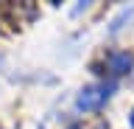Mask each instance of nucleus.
<instances>
[{
	"label": "nucleus",
	"instance_id": "20e7f679",
	"mask_svg": "<svg viewBox=\"0 0 134 129\" xmlns=\"http://www.w3.org/2000/svg\"><path fill=\"white\" fill-rule=\"evenodd\" d=\"M73 129H75V126H73Z\"/></svg>",
	"mask_w": 134,
	"mask_h": 129
},
{
	"label": "nucleus",
	"instance_id": "f257e3e1",
	"mask_svg": "<svg viewBox=\"0 0 134 129\" xmlns=\"http://www.w3.org/2000/svg\"><path fill=\"white\" fill-rule=\"evenodd\" d=\"M106 98H109L106 84H87V87H81V93L75 98V107L81 112H95V110H100L106 104Z\"/></svg>",
	"mask_w": 134,
	"mask_h": 129
},
{
	"label": "nucleus",
	"instance_id": "f03ea898",
	"mask_svg": "<svg viewBox=\"0 0 134 129\" xmlns=\"http://www.w3.org/2000/svg\"><path fill=\"white\" fill-rule=\"evenodd\" d=\"M106 68H109V73L123 76V73L131 70V56L126 51H112V53H106Z\"/></svg>",
	"mask_w": 134,
	"mask_h": 129
},
{
	"label": "nucleus",
	"instance_id": "7ed1b4c3",
	"mask_svg": "<svg viewBox=\"0 0 134 129\" xmlns=\"http://www.w3.org/2000/svg\"><path fill=\"white\" fill-rule=\"evenodd\" d=\"M129 121H131V126H134V110H131V115H129Z\"/></svg>",
	"mask_w": 134,
	"mask_h": 129
}]
</instances>
